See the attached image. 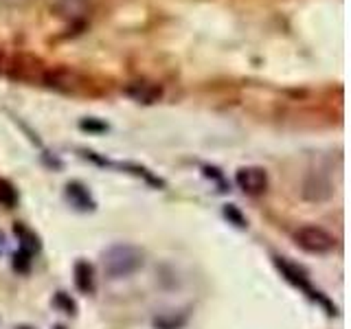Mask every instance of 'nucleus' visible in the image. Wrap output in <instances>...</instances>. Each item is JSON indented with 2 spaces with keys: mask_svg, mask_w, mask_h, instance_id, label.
Listing matches in <instances>:
<instances>
[{
  "mask_svg": "<svg viewBox=\"0 0 351 329\" xmlns=\"http://www.w3.org/2000/svg\"><path fill=\"white\" fill-rule=\"evenodd\" d=\"M143 250L132 244H117L104 252V272L108 279H125L143 268Z\"/></svg>",
  "mask_w": 351,
  "mask_h": 329,
  "instance_id": "nucleus-1",
  "label": "nucleus"
},
{
  "mask_svg": "<svg viewBox=\"0 0 351 329\" xmlns=\"http://www.w3.org/2000/svg\"><path fill=\"white\" fill-rule=\"evenodd\" d=\"M294 244L303 248L305 252H312V255H327V252H332L334 246H336V239L334 235H329L325 228L321 226H299L294 230Z\"/></svg>",
  "mask_w": 351,
  "mask_h": 329,
  "instance_id": "nucleus-2",
  "label": "nucleus"
},
{
  "mask_svg": "<svg viewBox=\"0 0 351 329\" xmlns=\"http://www.w3.org/2000/svg\"><path fill=\"white\" fill-rule=\"evenodd\" d=\"M235 184L248 195H259L268 186V173L261 167H241L235 173Z\"/></svg>",
  "mask_w": 351,
  "mask_h": 329,
  "instance_id": "nucleus-3",
  "label": "nucleus"
},
{
  "mask_svg": "<svg viewBox=\"0 0 351 329\" xmlns=\"http://www.w3.org/2000/svg\"><path fill=\"white\" fill-rule=\"evenodd\" d=\"M274 263H277V268L281 270V274H283V277L285 279H288L292 285H296V288H301L303 292H307V294H310L312 296V299L316 301H321L325 307H327V310H332V307H329V303L323 299V296L321 294H318V292H314L312 290V285H310V281H307V277H305V272L299 268V266H294V263H290V261H285L283 257H274Z\"/></svg>",
  "mask_w": 351,
  "mask_h": 329,
  "instance_id": "nucleus-4",
  "label": "nucleus"
},
{
  "mask_svg": "<svg viewBox=\"0 0 351 329\" xmlns=\"http://www.w3.org/2000/svg\"><path fill=\"white\" fill-rule=\"evenodd\" d=\"M123 93L130 97V99H134V101L138 103H156L158 99L162 97V90L158 86H154V84H145V82H134V84H130L123 88Z\"/></svg>",
  "mask_w": 351,
  "mask_h": 329,
  "instance_id": "nucleus-5",
  "label": "nucleus"
},
{
  "mask_svg": "<svg viewBox=\"0 0 351 329\" xmlns=\"http://www.w3.org/2000/svg\"><path fill=\"white\" fill-rule=\"evenodd\" d=\"M66 197L71 200L73 206H77L80 211H93L95 208V200L88 193V189L80 182H69L66 184Z\"/></svg>",
  "mask_w": 351,
  "mask_h": 329,
  "instance_id": "nucleus-6",
  "label": "nucleus"
},
{
  "mask_svg": "<svg viewBox=\"0 0 351 329\" xmlns=\"http://www.w3.org/2000/svg\"><path fill=\"white\" fill-rule=\"evenodd\" d=\"M75 285L82 294H90L95 290V279H93V268L88 261H77L75 263Z\"/></svg>",
  "mask_w": 351,
  "mask_h": 329,
  "instance_id": "nucleus-7",
  "label": "nucleus"
},
{
  "mask_svg": "<svg viewBox=\"0 0 351 329\" xmlns=\"http://www.w3.org/2000/svg\"><path fill=\"white\" fill-rule=\"evenodd\" d=\"M14 230H16V235H20V241H22L20 248H22V250H27V252H31V255H33V252H36V250L40 248V244H38V237H33L27 228L16 226Z\"/></svg>",
  "mask_w": 351,
  "mask_h": 329,
  "instance_id": "nucleus-8",
  "label": "nucleus"
},
{
  "mask_svg": "<svg viewBox=\"0 0 351 329\" xmlns=\"http://www.w3.org/2000/svg\"><path fill=\"white\" fill-rule=\"evenodd\" d=\"M224 217L228 219L230 224H235L237 228H246V217L239 213V208L233 204H226L224 206Z\"/></svg>",
  "mask_w": 351,
  "mask_h": 329,
  "instance_id": "nucleus-9",
  "label": "nucleus"
},
{
  "mask_svg": "<svg viewBox=\"0 0 351 329\" xmlns=\"http://www.w3.org/2000/svg\"><path fill=\"white\" fill-rule=\"evenodd\" d=\"M53 301H55V305H58L60 310L66 312V314H75V312H77L75 301H73L66 292H58V294H55V299H53Z\"/></svg>",
  "mask_w": 351,
  "mask_h": 329,
  "instance_id": "nucleus-10",
  "label": "nucleus"
},
{
  "mask_svg": "<svg viewBox=\"0 0 351 329\" xmlns=\"http://www.w3.org/2000/svg\"><path fill=\"white\" fill-rule=\"evenodd\" d=\"M16 200H18L16 191L11 189V186H9L7 182H0V204L7 206V208H11V206L16 204Z\"/></svg>",
  "mask_w": 351,
  "mask_h": 329,
  "instance_id": "nucleus-11",
  "label": "nucleus"
},
{
  "mask_svg": "<svg viewBox=\"0 0 351 329\" xmlns=\"http://www.w3.org/2000/svg\"><path fill=\"white\" fill-rule=\"evenodd\" d=\"M31 252H27V250H18L16 255H14V268L18 270V272H27L29 270V266H31Z\"/></svg>",
  "mask_w": 351,
  "mask_h": 329,
  "instance_id": "nucleus-12",
  "label": "nucleus"
},
{
  "mask_svg": "<svg viewBox=\"0 0 351 329\" xmlns=\"http://www.w3.org/2000/svg\"><path fill=\"white\" fill-rule=\"evenodd\" d=\"M80 127L86 130V132H106L108 130L106 123H101V121H95V119H84L80 123Z\"/></svg>",
  "mask_w": 351,
  "mask_h": 329,
  "instance_id": "nucleus-13",
  "label": "nucleus"
},
{
  "mask_svg": "<svg viewBox=\"0 0 351 329\" xmlns=\"http://www.w3.org/2000/svg\"><path fill=\"white\" fill-rule=\"evenodd\" d=\"M3 248H5V235L0 233V252H3Z\"/></svg>",
  "mask_w": 351,
  "mask_h": 329,
  "instance_id": "nucleus-14",
  "label": "nucleus"
},
{
  "mask_svg": "<svg viewBox=\"0 0 351 329\" xmlns=\"http://www.w3.org/2000/svg\"><path fill=\"white\" fill-rule=\"evenodd\" d=\"M16 329H33V327H27V325H22V327H16Z\"/></svg>",
  "mask_w": 351,
  "mask_h": 329,
  "instance_id": "nucleus-15",
  "label": "nucleus"
}]
</instances>
